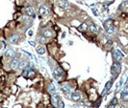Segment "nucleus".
Here are the masks:
<instances>
[{"label":"nucleus","mask_w":128,"mask_h":108,"mask_svg":"<svg viewBox=\"0 0 128 108\" xmlns=\"http://www.w3.org/2000/svg\"><path fill=\"white\" fill-rule=\"evenodd\" d=\"M120 71H121V65H120V63L119 62L113 63V65L111 67V73H112V75L114 76H118V74L120 73Z\"/></svg>","instance_id":"1"},{"label":"nucleus","mask_w":128,"mask_h":108,"mask_svg":"<svg viewBox=\"0 0 128 108\" xmlns=\"http://www.w3.org/2000/svg\"><path fill=\"white\" fill-rule=\"evenodd\" d=\"M123 58H124V55H123V53H122L119 49L115 50V52H114V58L117 60V62L120 61Z\"/></svg>","instance_id":"2"},{"label":"nucleus","mask_w":128,"mask_h":108,"mask_svg":"<svg viewBox=\"0 0 128 108\" xmlns=\"http://www.w3.org/2000/svg\"><path fill=\"white\" fill-rule=\"evenodd\" d=\"M25 13L28 16H31L32 18H35L36 17V14H35V10L32 8V7H27L25 9Z\"/></svg>","instance_id":"3"},{"label":"nucleus","mask_w":128,"mask_h":108,"mask_svg":"<svg viewBox=\"0 0 128 108\" xmlns=\"http://www.w3.org/2000/svg\"><path fill=\"white\" fill-rule=\"evenodd\" d=\"M40 14H41V16H46V15H48V14H49V9H48V7L45 6V5L41 6V9H40Z\"/></svg>","instance_id":"4"},{"label":"nucleus","mask_w":128,"mask_h":108,"mask_svg":"<svg viewBox=\"0 0 128 108\" xmlns=\"http://www.w3.org/2000/svg\"><path fill=\"white\" fill-rule=\"evenodd\" d=\"M18 64H19V59L17 58H14L12 62H11V64H10V67H11V69L15 70L18 67Z\"/></svg>","instance_id":"5"},{"label":"nucleus","mask_w":128,"mask_h":108,"mask_svg":"<svg viewBox=\"0 0 128 108\" xmlns=\"http://www.w3.org/2000/svg\"><path fill=\"white\" fill-rule=\"evenodd\" d=\"M51 98H52V102H53V104H54L56 107H58V104H59V101H60V97H59V95L56 94V93H54Z\"/></svg>","instance_id":"6"},{"label":"nucleus","mask_w":128,"mask_h":108,"mask_svg":"<svg viewBox=\"0 0 128 108\" xmlns=\"http://www.w3.org/2000/svg\"><path fill=\"white\" fill-rule=\"evenodd\" d=\"M18 39H19V36L18 35H13V36H11L9 37V42L11 44H15V43H17Z\"/></svg>","instance_id":"7"},{"label":"nucleus","mask_w":128,"mask_h":108,"mask_svg":"<svg viewBox=\"0 0 128 108\" xmlns=\"http://www.w3.org/2000/svg\"><path fill=\"white\" fill-rule=\"evenodd\" d=\"M112 85H113V81L112 80H110V81H108L107 83H106V85H105V88H104V90H103V92H102V96H104L110 89H111V87H112Z\"/></svg>","instance_id":"8"},{"label":"nucleus","mask_w":128,"mask_h":108,"mask_svg":"<svg viewBox=\"0 0 128 108\" xmlns=\"http://www.w3.org/2000/svg\"><path fill=\"white\" fill-rule=\"evenodd\" d=\"M58 4L62 9H67L68 6H69V4H68V2L67 1V0H59Z\"/></svg>","instance_id":"9"},{"label":"nucleus","mask_w":128,"mask_h":108,"mask_svg":"<svg viewBox=\"0 0 128 108\" xmlns=\"http://www.w3.org/2000/svg\"><path fill=\"white\" fill-rule=\"evenodd\" d=\"M80 99H81V95L78 92H74L71 94V99L73 101H78V100H80Z\"/></svg>","instance_id":"10"},{"label":"nucleus","mask_w":128,"mask_h":108,"mask_svg":"<svg viewBox=\"0 0 128 108\" xmlns=\"http://www.w3.org/2000/svg\"><path fill=\"white\" fill-rule=\"evenodd\" d=\"M89 28H90V31H91L92 33H93V34H98V32H99L98 27H97L96 25H94V24H91Z\"/></svg>","instance_id":"11"},{"label":"nucleus","mask_w":128,"mask_h":108,"mask_svg":"<svg viewBox=\"0 0 128 108\" xmlns=\"http://www.w3.org/2000/svg\"><path fill=\"white\" fill-rule=\"evenodd\" d=\"M63 73H64V71H63V69H62V68H60V67L55 68V70L53 71V74H54V76H62V75H63Z\"/></svg>","instance_id":"12"},{"label":"nucleus","mask_w":128,"mask_h":108,"mask_svg":"<svg viewBox=\"0 0 128 108\" xmlns=\"http://www.w3.org/2000/svg\"><path fill=\"white\" fill-rule=\"evenodd\" d=\"M28 63H29V62H28L27 60H23V61L19 62V64H18V67H17V68H18L19 70H22V69H24L25 67H26V66L28 65Z\"/></svg>","instance_id":"13"},{"label":"nucleus","mask_w":128,"mask_h":108,"mask_svg":"<svg viewBox=\"0 0 128 108\" xmlns=\"http://www.w3.org/2000/svg\"><path fill=\"white\" fill-rule=\"evenodd\" d=\"M112 26H113V20L112 19H108V20H106L104 22V27H105L106 30H108L110 27H112Z\"/></svg>","instance_id":"14"},{"label":"nucleus","mask_w":128,"mask_h":108,"mask_svg":"<svg viewBox=\"0 0 128 108\" xmlns=\"http://www.w3.org/2000/svg\"><path fill=\"white\" fill-rule=\"evenodd\" d=\"M62 89H63L64 93H66V94H70L71 91H72V89H71L68 85H64V86L62 87Z\"/></svg>","instance_id":"15"},{"label":"nucleus","mask_w":128,"mask_h":108,"mask_svg":"<svg viewBox=\"0 0 128 108\" xmlns=\"http://www.w3.org/2000/svg\"><path fill=\"white\" fill-rule=\"evenodd\" d=\"M48 92L50 93V94H54V93H56V87H55V85L54 84H50L49 86H48Z\"/></svg>","instance_id":"16"},{"label":"nucleus","mask_w":128,"mask_h":108,"mask_svg":"<svg viewBox=\"0 0 128 108\" xmlns=\"http://www.w3.org/2000/svg\"><path fill=\"white\" fill-rule=\"evenodd\" d=\"M5 56L7 58H14L15 57V52L13 50H8L6 53H5Z\"/></svg>","instance_id":"17"},{"label":"nucleus","mask_w":128,"mask_h":108,"mask_svg":"<svg viewBox=\"0 0 128 108\" xmlns=\"http://www.w3.org/2000/svg\"><path fill=\"white\" fill-rule=\"evenodd\" d=\"M87 29H88V24H87L86 22H84V23L79 27V30H80L81 32H85Z\"/></svg>","instance_id":"18"},{"label":"nucleus","mask_w":128,"mask_h":108,"mask_svg":"<svg viewBox=\"0 0 128 108\" xmlns=\"http://www.w3.org/2000/svg\"><path fill=\"white\" fill-rule=\"evenodd\" d=\"M43 36H45V37H51V36H52V32H51L50 30L43 31Z\"/></svg>","instance_id":"19"},{"label":"nucleus","mask_w":128,"mask_h":108,"mask_svg":"<svg viewBox=\"0 0 128 108\" xmlns=\"http://www.w3.org/2000/svg\"><path fill=\"white\" fill-rule=\"evenodd\" d=\"M35 76H36V72L34 71V70H32V69H30L29 70V72H28V77H30V78H33V77H35Z\"/></svg>","instance_id":"20"},{"label":"nucleus","mask_w":128,"mask_h":108,"mask_svg":"<svg viewBox=\"0 0 128 108\" xmlns=\"http://www.w3.org/2000/svg\"><path fill=\"white\" fill-rule=\"evenodd\" d=\"M37 53L39 54V55H43V54L45 53L44 47H39V48L37 49Z\"/></svg>","instance_id":"21"},{"label":"nucleus","mask_w":128,"mask_h":108,"mask_svg":"<svg viewBox=\"0 0 128 108\" xmlns=\"http://www.w3.org/2000/svg\"><path fill=\"white\" fill-rule=\"evenodd\" d=\"M107 32H108V34H115L116 33V28H115V27L114 26H112V27H110V28L108 29V30H106Z\"/></svg>","instance_id":"22"},{"label":"nucleus","mask_w":128,"mask_h":108,"mask_svg":"<svg viewBox=\"0 0 128 108\" xmlns=\"http://www.w3.org/2000/svg\"><path fill=\"white\" fill-rule=\"evenodd\" d=\"M121 99H122L124 101H128V94L122 92V94H121Z\"/></svg>","instance_id":"23"},{"label":"nucleus","mask_w":128,"mask_h":108,"mask_svg":"<svg viewBox=\"0 0 128 108\" xmlns=\"http://www.w3.org/2000/svg\"><path fill=\"white\" fill-rule=\"evenodd\" d=\"M39 41H40L41 44H44V43H46V37L42 36L40 37V40H39Z\"/></svg>","instance_id":"24"},{"label":"nucleus","mask_w":128,"mask_h":108,"mask_svg":"<svg viewBox=\"0 0 128 108\" xmlns=\"http://www.w3.org/2000/svg\"><path fill=\"white\" fill-rule=\"evenodd\" d=\"M58 107H59V108H65V103H64V101H63V100H60V101H59Z\"/></svg>","instance_id":"25"},{"label":"nucleus","mask_w":128,"mask_h":108,"mask_svg":"<svg viewBox=\"0 0 128 108\" xmlns=\"http://www.w3.org/2000/svg\"><path fill=\"white\" fill-rule=\"evenodd\" d=\"M111 104L117 105V104H118V99H117V98H114V99H112V101H111Z\"/></svg>","instance_id":"26"},{"label":"nucleus","mask_w":128,"mask_h":108,"mask_svg":"<svg viewBox=\"0 0 128 108\" xmlns=\"http://www.w3.org/2000/svg\"><path fill=\"white\" fill-rule=\"evenodd\" d=\"M106 108H116V105H113V104H111V103H110V104H109Z\"/></svg>","instance_id":"27"},{"label":"nucleus","mask_w":128,"mask_h":108,"mask_svg":"<svg viewBox=\"0 0 128 108\" xmlns=\"http://www.w3.org/2000/svg\"><path fill=\"white\" fill-rule=\"evenodd\" d=\"M123 92L128 94V85H126V86H125V88H124V91H123Z\"/></svg>","instance_id":"28"},{"label":"nucleus","mask_w":128,"mask_h":108,"mask_svg":"<svg viewBox=\"0 0 128 108\" xmlns=\"http://www.w3.org/2000/svg\"><path fill=\"white\" fill-rule=\"evenodd\" d=\"M92 12H93V14H94V15H97V13H96V11H95V9H92Z\"/></svg>","instance_id":"29"},{"label":"nucleus","mask_w":128,"mask_h":108,"mask_svg":"<svg viewBox=\"0 0 128 108\" xmlns=\"http://www.w3.org/2000/svg\"><path fill=\"white\" fill-rule=\"evenodd\" d=\"M122 82H123V81H122V80H120V81H119V85H120V86L122 85Z\"/></svg>","instance_id":"30"},{"label":"nucleus","mask_w":128,"mask_h":108,"mask_svg":"<svg viewBox=\"0 0 128 108\" xmlns=\"http://www.w3.org/2000/svg\"><path fill=\"white\" fill-rule=\"evenodd\" d=\"M29 35H30V36H32V35H33V33H32V31H29Z\"/></svg>","instance_id":"31"},{"label":"nucleus","mask_w":128,"mask_h":108,"mask_svg":"<svg viewBox=\"0 0 128 108\" xmlns=\"http://www.w3.org/2000/svg\"><path fill=\"white\" fill-rule=\"evenodd\" d=\"M125 5H126V6H128V0H127V1L125 2Z\"/></svg>","instance_id":"32"},{"label":"nucleus","mask_w":128,"mask_h":108,"mask_svg":"<svg viewBox=\"0 0 128 108\" xmlns=\"http://www.w3.org/2000/svg\"><path fill=\"white\" fill-rule=\"evenodd\" d=\"M1 46H2V44H1V43H0V48H1Z\"/></svg>","instance_id":"33"}]
</instances>
